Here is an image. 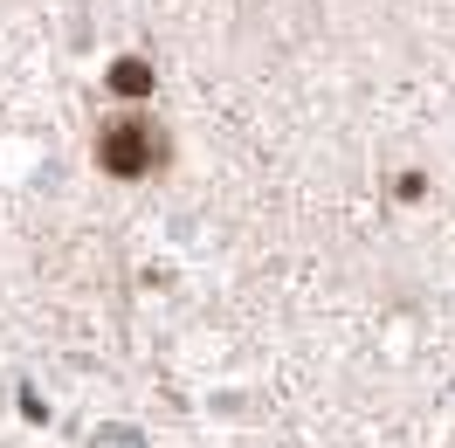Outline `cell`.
<instances>
[{"instance_id": "cell-1", "label": "cell", "mask_w": 455, "mask_h": 448, "mask_svg": "<svg viewBox=\"0 0 455 448\" xmlns=\"http://www.w3.org/2000/svg\"><path fill=\"white\" fill-rule=\"evenodd\" d=\"M145 159H152V145H145V124H117L111 139H104V172H117V180H139Z\"/></svg>"}, {"instance_id": "cell-2", "label": "cell", "mask_w": 455, "mask_h": 448, "mask_svg": "<svg viewBox=\"0 0 455 448\" xmlns=\"http://www.w3.org/2000/svg\"><path fill=\"white\" fill-rule=\"evenodd\" d=\"M111 90H117V97H145V90H152V69H145L139 56H124L111 69Z\"/></svg>"}, {"instance_id": "cell-3", "label": "cell", "mask_w": 455, "mask_h": 448, "mask_svg": "<svg viewBox=\"0 0 455 448\" xmlns=\"http://www.w3.org/2000/svg\"><path fill=\"white\" fill-rule=\"evenodd\" d=\"M104 448H132V435H124V428H117V435H104Z\"/></svg>"}]
</instances>
